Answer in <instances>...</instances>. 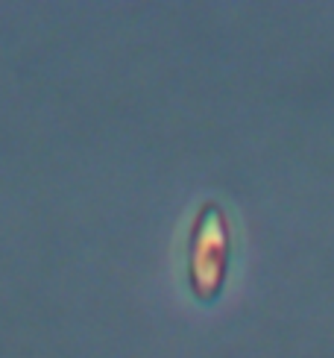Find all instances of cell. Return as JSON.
<instances>
[{"label": "cell", "mask_w": 334, "mask_h": 358, "mask_svg": "<svg viewBox=\"0 0 334 358\" xmlns=\"http://www.w3.org/2000/svg\"><path fill=\"white\" fill-rule=\"evenodd\" d=\"M232 259V232L217 203H203L188 238V285L196 300H217Z\"/></svg>", "instance_id": "cell-1"}]
</instances>
